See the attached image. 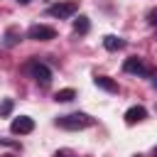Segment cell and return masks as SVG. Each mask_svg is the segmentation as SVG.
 Instances as JSON below:
<instances>
[{"label": "cell", "instance_id": "6da1fadb", "mask_svg": "<svg viewBox=\"0 0 157 157\" xmlns=\"http://www.w3.org/2000/svg\"><path fill=\"white\" fill-rule=\"evenodd\" d=\"M56 125L64 128V130H83V128L93 125V118L86 115V113H69V115H59Z\"/></svg>", "mask_w": 157, "mask_h": 157}, {"label": "cell", "instance_id": "7a4b0ae2", "mask_svg": "<svg viewBox=\"0 0 157 157\" xmlns=\"http://www.w3.org/2000/svg\"><path fill=\"white\" fill-rule=\"evenodd\" d=\"M27 74H29L39 86H49V83H52V69H49L44 61H39V59H32V61L27 64Z\"/></svg>", "mask_w": 157, "mask_h": 157}, {"label": "cell", "instance_id": "3957f363", "mask_svg": "<svg viewBox=\"0 0 157 157\" xmlns=\"http://www.w3.org/2000/svg\"><path fill=\"white\" fill-rule=\"evenodd\" d=\"M123 71H125V74H132V76H145V78H152V76H155V71H152V69H150L142 59H137V56L125 59Z\"/></svg>", "mask_w": 157, "mask_h": 157}, {"label": "cell", "instance_id": "277c9868", "mask_svg": "<svg viewBox=\"0 0 157 157\" xmlns=\"http://www.w3.org/2000/svg\"><path fill=\"white\" fill-rule=\"evenodd\" d=\"M76 10H78V2L69 0V2H54V5H49L47 7V15L49 17H56V20H66V17L76 15Z\"/></svg>", "mask_w": 157, "mask_h": 157}, {"label": "cell", "instance_id": "5b68a950", "mask_svg": "<svg viewBox=\"0 0 157 157\" xmlns=\"http://www.w3.org/2000/svg\"><path fill=\"white\" fill-rule=\"evenodd\" d=\"M27 37L29 39H34V42H49V39H54L56 37V29L54 27H49V25H32L29 29H27Z\"/></svg>", "mask_w": 157, "mask_h": 157}, {"label": "cell", "instance_id": "8992f818", "mask_svg": "<svg viewBox=\"0 0 157 157\" xmlns=\"http://www.w3.org/2000/svg\"><path fill=\"white\" fill-rule=\"evenodd\" d=\"M10 130H12L15 135H27V132L34 130V120H32L29 115H20V118H15V120L10 123Z\"/></svg>", "mask_w": 157, "mask_h": 157}, {"label": "cell", "instance_id": "52a82bcc", "mask_svg": "<svg viewBox=\"0 0 157 157\" xmlns=\"http://www.w3.org/2000/svg\"><path fill=\"white\" fill-rule=\"evenodd\" d=\"M145 118H147V110H145L142 105H132V108L125 110V123H128V125H135V123H140V120H145Z\"/></svg>", "mask_w": 157, "mask_h": 157}, {"label": "cell", "instance_id": "ba28073f", "mask_svg": "<svg viewBox=\"0 0 157 157\" xmlns=\"http://www.w3.org/2000/svg\"><path fill=\"white\" fill-rule=\"evenodd\" d=\"M93 83L101 88V91H108V93H118V83L110 78V76H96Z\"/></svg>", "mask_w": 157, "mask_h": 157}, {"label": "cell", "instance_id": "9c48e42d", "mask_svg": "<svg viewBox=\"0 0 157 157\" xmlns=\"http://www.w3.org/2000/svg\"><path fill=\"white\" fill-rule=\"evenodd\" d=\"M103 47H105L108 52H118V49L125 47V42H123L120 37H115V34H108V37H103Z\"/></svg>", "mask_w": 157, "mask_h": 157}, {"label": "cell", "instance_id": "30bf717a", "mask_svg": "<svg viewBox=\"0 0 157 157\" xmlns=\"http://www.w3.org/2000/svg\"><path fill=\"white\" fill-rule=\"evenodd\" d=\"M20 39H22V32H20L17 27H10V29L5 32V39H2V44H5V47H15Z\"/></svg>", "mask_w": 157, "mask_h": 157}, {"label": "cell", "instance_id": "8fae6325", "mask_svg": "<svg viewBox=\"0 0 157 157\" xmlns=\"http://www.w3.org/2000/svg\"><path fill=\"white\" fill-rule=\"evenodd\" d=\"M88 29H91V22H88V17H86V15H78V17L74 20V32H76V34H86Z\"/></svg>", "mask_w": 157, "mask_h": 157}, {"label": "cell", "instance_id": "7c38bea8", "mask_svg": "<svg viewBox=\"0 0 157 157\" xmlns=\"http://www.w3.org/2000/svg\"><path fill=\"white\" fill-rule=\"evenodd\" d=\"M74 98H76V91H74V88H61V91L54 93V101H56V103H69V101H74Z\"/></svg>", "mask_w": 157, "mask_h": 157}, {"label": "cell", "instance_id": "4fadbf2b", "mask_svg": "<svg viewBox=\"0 0 157 157\" xmlns=\"http://www.w3.org/2000/svg\"><path fill=\"white\" fill-rule=\"evenodd\" d=\"M12 113V98H5L2 103H0V115L5 118V115H10Z\"/></svg>", "mask_w": 157, "mask_h": 157}, {"label": "cell", "instance_id": "5bb4252c", "mask_svg": "<svg viewBox=\"0 0 157 157\" xmlns=\"http://www.w3.org/2000/svg\"><path fill=\"white\" fill-rule=\"evenodd\" d=\"M147 22H150V25H152V27H157V7H155V10H150V12H147Z\"/></svg>", "mask_w": 157, "mask_h": 157}, {"label": "cell", "instance_id": "9a60e30c", "mask_svg": "<svg viewBox=\"0 0 157 157\" xmlns=\"http://www.w3.org/2000/svg\"><path fill=\"white\" fill-rule=\"evenodd\" d=\"M152 86H157V74H155V76H152Z\"/></svg>", "mask_w": 157, "mask_h": 157}, {"label": "cell", "instance_id": "2e32d148", "mask_svg": "<svg viewBox=\"0 0 157 157\" xmlns=\"http://www.w3.org/2000/svg\"><path fill=\"white\" fill-rule=\"evenodd\" d=\"M17 2H20V5H27V2H32V0H17Z\"/></svg>", "mask_w": 157, "mask_h": 157}, {"label": "cell", "instance_id": "e0dca14e", "mask_svg": "<svg viewBox=\"0 0 157 157\" xmlns=\"http://www.w3.org/2000/svg\"><path fill=\"white\" fill-rule=\"evenodd\" d=\"M152 157H157V147H155V150H152Z\"/></svg>", "mask_w": 157, "mask_h": 157}, {"label": "cell", "instance_id": "ac0fdd59", "mask_svg": "<svg viewBox=\"0 0 157 157\" xmlns=\"http://www.w3.org/2000/svg\"><path fill=\"white\" fill-rule=\"evenodd\" d=\"M5 157H10V155H5Z\"/></svg>", "mask_w": 157, "mask_h": 157}, {"label": "cell", "instance_id": "d6986e66", "mask_svg": "<svg viewBox=\"0 0 157 157\" xmlns=\"http://www.w3.org/2000/svg\"><path fill=\"white\" fill-rule=\"evenodd\" d=\"M155 110H157V105H155Z\"/></svg>", "mask_w": 157, "mask_h": 157}, {"label": "cell", "instance_id": "ffe728a7", "mask_svg": "<svg viewBox=\"0 0 157 157\" xmlns=\"http://www.w3.org/2000/svg\"><path fill=\"white\" fill-rule=\"evenodd\" d=\"M56 157H59V155H56Z\"/></svg>", "mask_w": 157, "mask_h": 157}]
</instances>
